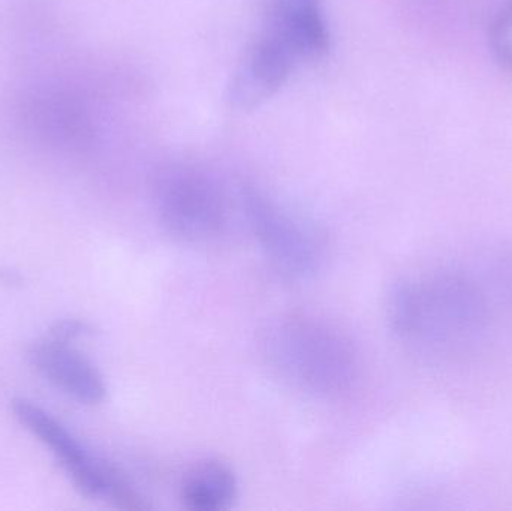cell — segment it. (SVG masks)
<instances>
[{"label": "cell", "instance_id": "obj_2", "mask_svg": "<svg viewBox=\"0 0 512 511\" xmlns=\"http://www.w3.org/2000/svg\"><path fill=\"white\" fill-rule=\"evenodd\" d=\"M480 294L457 275L400 282L390 296L388 315L394 332L406 341L448 345L480 327Z\"/></svg>", "mask_w": 512, "mask_h": 511}, {"label": "cell", "instance_id": "obj_9", "mask_svg": "<svg viewBox=\"0 0 512 511\" xmlns=\"http://www.w3.org/2000/svg\"><path fill=\"white\" fill-rule=\"evenodd\" d=\"M239 495V480L230 465L207 459L186 473L180 486V501L192 511L230 509Z\"/></svg>", "mask_w": 512, "mask_h": 511}, {"label": "cell", "instance_id": "obj_5", "mask_svg": "<svg viewBox=\"0 0 512 511\" xmlns=\"http://www.w3.org/2000/svg\"><path fill=\"white\" fill-rule=\"evenodd\" d=\"M155 207L164 230L186 243L216 239L230 213L219 180L194 164H171L156 177Z\"/></svg>", "mask_w": 512, "mask_h": 511}, {"label": "cell", "instance_id": "obj_8", "mask_svg": "<svg viewBox=\"0 0 512 511\" xmlns=\"http://www.w3.org/2000/svg\"><path fill=\"white\" fill-rule=\"evenodd\" d=\"M265 26L288 42L301 62L322 59L330 50V27L322 0H271Z\"/></svg>", "mask_w": 512, "mask_h": 511}, {"label": "cell", "instance_id": "obj_7", "mask_svg": "<svg viewBox=\"0 0 512 511\" xmlns=\"http://www.w3.org/2000/svg\"><path fill=\"white\" fill-rule=\"evenodd\" d=\"M29 359L45 380L80 404L98 405L107 396L101 372L71 342L53 338L38 342L30 348Z\"/></svg>", "mask_w": 512, "mask_h": 511}, {"label": "cell", "instance_id": "obj_1", "mask_svg": "<svg viewBox=\"0 0 512 511\" xmlns=\"http://www.w3.org/2000/svg\"><path fill=\"white\" fill-rule=\"evenodd\" d=\"M262 344L271 368L307 395H345L360 375V359L351 339L312 315L277 318L265 330Z\"/></svg>", "mask_w": 512, "mask_h": 511}, {"label": "cell", "instance_id": "obj_10", "mask_svg": "<svg viewBox=\"0 0 512 511\" xmlns=\"http://www.w3.org/2000/svg\"><path fill=\"white\" fill-rule=\"evenodd\" d=\"M489 41L496 62L512 74V2L493 21Z\"/></svg>", "mask_w": 512, "mask_h": 511}, {"label": "cell", "instance_id": "obj_11", "mask_svg": "<svg viewBox=\"0 0 512 511\" xmlns=\"http://www.w3.org/2000/svg\"><path fill=\"white\" fill-rule=\"evenodd\" d=\"M87 332V326L80 321L65 320L57 323L51 330V338L59 339V341L72 342L78 336Z\"/></svg>", "mask_w": 512, "mask_h": 511}, {"label": "cell", "instance_id": "obj_6", "mask_svg": "<svg viewBox=\"0 0 512 511\" xmlns=\"http://www.w3.org/2000/svg\"><path fill=\"white\" fill-rule=\"evenodd\" d=\"M300 63L288 42L264 26L234 69L228 83V102L236 110H254L288 83Z\"/></svg>", "mask_w": 512, "mask_h": 511}, {"label": "cell", "instance_id": "obj_4", "mask_svg": "<svg viewBox=\"0 0 512 511\" xmlns=\"http://www.w3.org/2000/svg\"><path fill=\"white\" fill-rule=\"evenodd\" d=\"M12 413L21 426L53 453L75 488L93 500L110 501L119 509H143V498L114 465L93 455L59 420L29 399L17 398Z\"/></svg>", "mask_w": 512, "mask_h": 511}, {"label": "cell", "instance_id": "obj_3", "mask_svg": "<svg viewBox=\"0 0 512 511\" xmlns=\"http://www.w3.org/2000/svg\"><path fill=\"white\" fill-rule=\"evenodd\" d=\"M242 201L256 242L282 278L304 281L321 269L327 245L312 219L255 186L243 189Z\"/></svg>", "mask_w": 512, "mask_h": 511}]
</instances>
